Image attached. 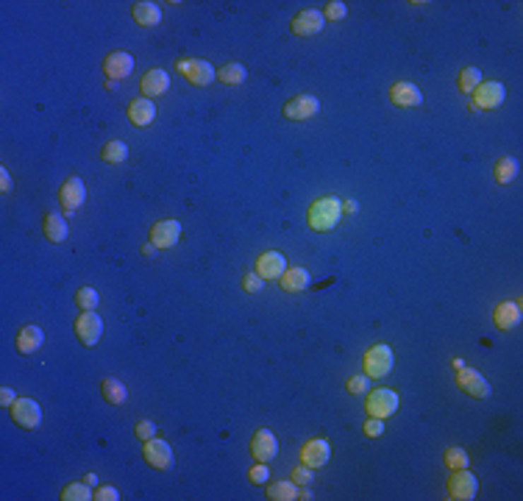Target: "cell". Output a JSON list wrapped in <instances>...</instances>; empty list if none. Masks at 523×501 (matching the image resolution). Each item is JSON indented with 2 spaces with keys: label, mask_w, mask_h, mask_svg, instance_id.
<instances>
[{
  "label": "cell",
  "mask_w": 523,
  "mask_h": 501,
  "mask_svg": "<svg viewBox=\"0 0 523 501\" xmlns=\"http://www.w3.org/2000/svg\"><path fill=\"white\" fill-rule=\"evenodd\" d=\"M95 496L92 490H89L87 482H76V485H67L64 490H61V501H89Z\"/></svg>",
  "instance_id": "d6a6232c"
},
{
  "label": "cell",
  "mask_w": 523,
  "mask_h": 501,
  "mask_svg": "<svg viewBox=\"0 0 523 501\" xmlns=\"http://www.w3.org/2000/svg\"><path fill=\"white\" fill-rule=\"evenodd\" d=\"M8 415L11 420L25 429V432H37L42 426V407L34 401V399H17L11 407H8Z\"/></svg>",
  "instance_id": "3957f363"
},
{
  "label": "cell",
  "mask_w": 523,
  "mask_h": 501,
  "mask_svg": "<svg viewBox=\"0 0 523 501\" xmlns=\"http://www.w3.org/2000/svg\"><path fill=\"white\" fill-rule=\"evenodd\" d=\"M262 287H264V278H262V276L248 273L242 278V290H245V293H262Z\"/></svg>",
  "instance_id": "ab89813d"
},
{
  "label": "cell",
  "mask_w": 523,
  "mask_h": 501,
  "mask_svg": "<svg viewBox=\"0 0 523 501\" xmlns=\"http://www.w3.org/2000/svg\"><path fill=\"white\" fill-rule=\"evenodd\" d=\"M348 14V8H346V3L343 0H331V3H326V11H323V17L326 20H343Z\"/></svg>",
  "instance_id": "d590c367"
},
{
  "label": "cell",
  "mask_w": 523,
  "mask_h": 501,
  "mask_svg": "<svg viewBox=\"0 0 523 501\" xmlns=\"http://www.w3.org/2000/svg\"><path fill=\"white\" fill-rule=\"evenodd\" d=\"M181 237V223L178 220H159L151 228V242L156 248H173Z\"/></svg>",
  "instance_id": "ac0fdd59"
},
{
  "label": "cell",
  "mask_w": 523,
  "mask_h": 501,
  "mask_svg": "<svg viewBox=\"0 0 523 501\" xmlns=\"http://www.w3.org/2000/svg\"><path fill=\"white\" fill-rule=\"evenodd\" d=\"M323 23H326V17H323L320 11L306 8V11H298V14L293 17L290 28H293L295 37H315L317 31H323Z\"/></svg>",
  "instance_id": "9a60e30c"
},
{
  "label": "cell",
  "mask_w": 523,
  "mask_h": 501,
  "mask_svg": "<svg viewBox=\"0 0 523 501\" xmlns=\"http://www.w3.org/2000/svg\"><path fill=\"white\" fill-rule=\"evenodd\" d=\"M471 95H474L476 112H479V109H498V106L507 100V87H504L501 81H481Z\"/></svg>",
  "instance_id": "ba28073f"
},
{
  "label": "cell",
  "mask_w": 523,
  "mask_h": 501,
  "mask_svg": "<svg viewBox=\"0 0 523 501\" xmlns=\"http://www.w3.org/2000/svg\"><path fill=\"white\" fill-rule=\"evenodd\" d=\"M248 479L254 482V485H264L267 479H270V471H267V462H257L251 471H248Z\"/></svg>",
  "instance_id": "8d00e7d4"
},
{
  "label": "cell",
  "mask_w": 523,
  "mask_h": 501,
  "mask_svg": "<svg viewBox=\"0 0 523 501\" xmlns=\"http://www.w3.org/2000/svg\"><path fill=\"white\" fill-rule=\"evenodd\" d=\"M168 87H170V76H168L165 70H159V67L148 70V73L142 76V81H139V92H142V95H148V98L165 95Z\"/></svg>",
  "instance_id": "603a6c76"
},
{
  "label": "cell",
  "mask_w": 523,
  "mask_h": 501,
  "mask_svg": "<svg viewBox=\"0 0 523 501\" xmlns=\"http://www.w3.org/2000/svg\"><path fill=\"white\" fill-rule=\"evenodd\" d=\"M98 293L92 290V287H81L78 293H76V304L81 307V312H95V307H98Z\"/></svg>",
  "instance_id": "836d02e7"
},
{
  "label": "cell",
  "mask_w": 523,
  "mask_h": 501,
  "mask_svg": "<svg viewBox=\"0 0 523 501\" xmlns=\"http://www.w3.org/2000/svg\"><path fill=\"white\" fill-rule=\"evenodd\" d=\"M129 120L134 126H139V129L151 126V123L156 120V106H153V100H151V98H136V100H131Z\"/></svg>",
  "instance_id": "7402d4cb"
},
{
  "label": "cell",
  "mask_w": 523,
  "mask_h": 501,
  "mask_svg": "<svg viewBox=\"0 0 523 501\" xmlns=\"http://www.w3.org/2000/svg\"><path fill=\"white\" fill-rule=\"evenodd\" d=\"M267 499L270 501H295L298 499L295 482H273V485L267 488Z\"/></svg>",
  "instance_id": "4dcf8cb0"
},
{
  "label": "cell",
  "mask_w": 523,
  "mask_h": 501,
  "mask_svg": "<svg viewBox=\"0 0 523 501\" xmlns=\"http://www.w3.org/2000/svg\"><path fill=\"white\" fill-rule=\"evenodd\" d=\"M14 401H17V396H14V390H8V387H3V390H0V404H3V407H11Z\"/></svg>",
  "instance_id": "ee69618b"
},
{
  "label": "cell",
  "mask_w": 523,
  "mask_h": 501,
  "mask_svg": "<svg viewBox=\"0 0 523 501\" xmlns=\"http://www.w3.org/2000/svg\"><path fill=\"white\" fill-rule=\"evenodd\" d=\"M131 70H134V56L126 53V50H112V53L103 59V73H106L109 81L126 78V76H131Z\"/></svg>",
  "instance_id": "5bb4252c"
},
{
  "label": "cell",
  "mask_w": 523,
  "mask_h": 501,
  "mask_svg": "<svg viewBox=\"0 0 523 501\" xmlns=\"http://www.w3.org/2000/svg\"><path fill=\"white\" fill-rule=\"evenodd\" d=\"M365 435H368V437H382V435H384V423H382V418H368V423H365Z\"/></svg>",
  "instance_id": "60d3db41"
},
{
  "label": "cell",
  "mask_w": 523,
  "mask_h": 501,
  "mask_svg": "<svg viewBox=\"0 0 523 501\" xmlns=\"http://www.w3.org/2000/svg\"><path fill=\"white\" fill-rule=\"evenodd\" d=\"M134 432H136L139 440H151V437H156V423L153 420H139Z\"/></svg>",
  "instance_id": "74e56055"
},
{
  "label": "cell",
  "mask_w": 523,
  "mask_h": 501,
  "mask_svg": "<svg viewBox=\"0 0 523 501\" xmlns=\"http://www.w3.org/2000/svg\"><path fill=\"white\" fill-rule=\"evenodd\" d=\"M340 215H343V201L334 198V195H326V198H317V201L309 206L306 223H309L312 231L326 234V231H331V228L340 223Z\"/></svg>",
  "instance_id": "6da1fadb"
},
{
  "label": "cell",
  "mask_w": 523,
  "mask_h": 501,
  "mask_svg": "<svg viewBox=\"0 0 523 501\" xmlns=\"http://www.w3.org/2000/svg\"><path fill=\"white\" fill-rule=\"evenodd\" d=\"M42 228H45V237L50 242H64L67 240V223H64V218L59 212H47Z\"/></svg>",
  "instance_id": "4316f807"
},
{
  "label": "cell",
  "mask_w": 523,
  "mask_h": 501,
  "mask_svg": "<svg viewBox=\"0 0 523 501\" xmlns=\"http://www.w3.org/2000/svg\"><path fill=\"white\" fill-rule=\"evenodd\" d=\"M100 334H103V320L98 312H81V318H76V337L81 346L87 348L98 346Z\"/></svg>",
  "instance_id": "30bf717a"
},
{
  "label": "cell",
  "mask_w": 523,
  "mask_h": 501,
  "mask_svg": "<svg viewBox=\"0 0 523 501\" xmlns=\"http://www.w3.org/2000/svg\"><path fill=\"white\" fill-rule=\"evenodd\" d=\"M100 159H103L106 165H120V162L129 159V145L120 142V139H112V142H106V145L100 148Z\"/></svg>",
  "instance_id": "83f0119b"
},
{
  "label": "cell",
  "mask_w": 523,
  "mask_h": 501,
  "mask_svg": "<svg viewBox=\"0 0 523 501\" xmlns=\"http://www.w3.org/2000/svg\"><path fill=\"white\" fill-rule=\"evenodd\" d=\"M445 468H448V471L468 468V454H465L462 449H448V452H445Z\"/></svg>",
  "instance_id": "e575fe53"
},
{
  "label": "cell",
  "mask_w": 523,
  "mask_h": 501,
  "mask_svg": "<svg viewBox=\"0 0 523 501\" xmlns=\"http://www.w3.org/2000/svg\"><path fill=\"white\" fill-rule=\"evenodd\" d=\"M343 212L353 215V212H356V201H346V204H343Z\"/></svg>",
  "instance_id": "bcb514c9"
},
{
  "label": "cell",
  "mask_w": 523,
  "mask_h": 501,
  "mask_svg": "<svg viewBox=\"0 0 523 501\" xmlns=\"http://www.w3.org/2000/svg\"><path fill=\"white\" fill-rule=\"evenodd\" d=\"M329 456H331V446L323 437L309 440V443H304V449H301V462H304L306 468H323L329 462Z\"/></svg>",
  "instance_id": "e0dca14e"
},
{
  "label": "cell",
  "mask_w": 523,
  "mask_h": 501,
  "mask_svg": "<svg viewBox=\"0 0 523 501\" xmlns=\"http://www.w3.org/2000/svg\"><path fill=\"white\" fill-rule=\"evenodd\" d=\"M251 454L257 462H270L273 456L278 454V443L273 437L270 429H257L254 437H251Z\"/></svg>",
  "instance_id": "2e32d148"
},
{
  "label": "cell",
  "mask_w": 523,
  "mask_h": 501,
  "mask_svg": "<svg viewBox=\"0 0 523 501\" xmlns=\"http://www.w3.org/2000/svg\"><path fill=\"white\" fill-rule=\"evenodd\" d=\"M100 393H103L106 404H112V407H120V404H126V401H129V390H126V384H123L120 379H114V376H106V379L100 382Z\"/></svg>",
  "instance_id": "d4e9b609"
},
{
  "label": "cell",
  "mask_w": 523,
  "mask_h": 501,
  "mask_svg": "<svg viewBox=\"0 0 523 501\" xmlns=\"http://www.w3.org/2000/svg\"><path fill=\"white\" fill-rule=\"evenodd\" d=\"M84 201H87V184L81 182L78 176H70L59 189V204L67 212H76L78 206H84Z\"/></svg>",
  "instance_id": "7c38bea8"
},
{
  "label": "cell",
  "mask_w": 523,
  "mask_h": 501,
  "mask_svg": "<svg viewBox=\"0 0 523 501\" xmlns=\"http://www.w3.org/2000/svg\"><path fill=\"white\" fill-rule=\"evenodd\" d=\"M178 73L189 84H195V87H209L218 78V70L209 61H204V59H181L178 61Z\"/></svg>",
  "instance_id": "277c9868"
},
{
  "label": "cell",
  "mask_w": 523,
  "mask_h": 501,
  "mask_svg": "<svg viewBox=\"0 0 523 501\" xmlns=\"http://www.w3.org/2000/svg\"><path fill=\"white\" fill-rule=\"evenodd\" d=\"M245 78H248V70L240 61H231V64H225V67L218 70V81L220 84H228V87H240Z\"/></svg>",
  "instance_id": "f1b7e54d"
},
{
  "label": "cell",
  "mask_w": 523,
  "mask_h": 501,
  "mask_svg": "<svg viewBox=\"0 0 523 501\" xmlns=\"http://www.w3.org/2000/svg\"><path fill=\"white\" fill-rule=\"evenodd\" d=\"M0 182H3L0 184V187H3V192H8V189H11V176H8L6 170H0Z\"/></svg>",
  "instance_id": "f6af8a7d"
},
{
  "label": "cell",
  "mask_w": 523,
  "mask_h": 501,
  "mask_svg": "<svg viewBox=\"0 0 523 501\" xmlns=\"http://www.w3.org/2000/svg\"><path fill=\"white\" fill-rule=\"evenodd\" d=\"M92 499H98V501H117V499H120V493H117L114 488H106V485H103V488H98V490H95V496H92Z\"/></svg>",
  "instance_id": "b9f144b4"
},
{
  "label": "cell",
  "mask_w": 523,
  "mask_h": 501,
  "mask_svg": "<svg viewBox=\"0 0 523 501\" xmlns=\"http://www.w3.org/2000/svg\"><path fill=\"white\" fill-rule=\"evenodd\" d=\"M298 499L309 501V499H312V493H309V490H306V488H304V490H301V493H298Z\"/></svg>",
  "instance_id": "c3c4849f"
},
{
  "label": "cell",
  "mask_w": 523,
  "mask_h": 501,
  "mask_svg": "<svg viewBox=\"0 0 523 501\" xmlns=\"http://www.w3.org/2000/svg\"><path fill=\"white\" fill-rule=\"evenodd\" d=\"M457 387L462 393H468L471 399H490V393H493L490 382L481 376L479 370H474V367H459L457 370Z\"/></svg>",
  "instance_id": "8992f818"
},
{
  "label": "cell",
  "mask_w": 523,
  "mask_h": 501,
  "mask_svg": "<svg viewBox=\"0 0 523 501\" xmlns=\"http://www.w3.org/2000/svg\"><path fill=\"white\" fill-rule=\"evenodd\" d=\"M284 271H287V259H284V254H278V251H262L259 257H257L254 273L262 276L264 281H270V278H281Z\"/></svg>",
  "instance_id": "8fae6325"
},
{
  "label": "cell",
  "mask_w": 523,
  "mask_h": 501,
  "mask_svg": "<svg viewBox=\"0 0 523 501\" xmlns=\"http://www.w3.org/2000/svg\"><path fill=\"white\" fill-rule=\"evenodd\" d=\"M448 499H457V501H471L476 499V490H479V482L474 473H468V468H459L448 476Z\"/></svg>",
  "instance_id": "5b68a950"
},
{
  "label": "cell",
  "mask_w": 523,
  "mask_h": 501,
  "mask_svg": "<svg viewBox=\"0 0 523 501\" xmlns=\"http://www.w3.org/2000/svg\"><path fill=\"white\" fill-rule=\"evenodd\" d=\"M479 84H481L479 67H465V70L459 73V78H457V87H459V92H465V95H471Z\"/></svg>",
  "instance_id": "1f68e13d"
},
{
  "label": "cell",
  "mask_w": 523,
  "mask_h": 501,
  "mask_svg": "<svg viewBox=\"0 0 523 501\" xmlns=\"http://www.w3.org/2000/svg\"><path fill=\"white\" fill-rule=\"evenodd\" d=\"M45 343V331L40 329V326H23L20 331H17V337H14V346H17V351L20 354H34V351H40Z\"/></svg>",
  "instance_id": "ffe728a7"
},
{
  "label": "cell",
  "mask_w": 523,
  "mask_h": 501,
  "mask_svg": "<svg viewBox=\"0 0 523 501\" xmlns=\"http://www.w3.org/2000/svg\"><path fill=\"white\" fill-rule=\"evenodd\" d=\"M365 410H368L370 418H382V420H384V418L395 415V410H398V396H395L392 390H387V387H379V390L368 393Z\"/></svg>",
  "instance_id": "52a82bcc"
},
{
  "label": "cell",
  "mask_w": 523,
  "mask_h": 501,
  "mask_svg": "<svg viewBox=\"0 0 523 501\" xmlns=\"http://www.w3.org/2000/svg\"><path fill=\"white\" fill-rule=\"evenodd\" d=\"M145 462H148L151 468H156V471H170L175 465L170 443H165V440H159V437L145 440Z\"/></svg>",
  "instance_id": "9c48e42d"
},
{
  "label": "cell",
  "mask_w": 523,
  "mask_h": 501,
  "mask_svg": "<svg viewBox=\"0 0 523 501\" xmlns=\"http://www.w3.org/2000/svg\"><path fill=\"white\" fill-rule=\"evenodd\" d=\"M293 482H295V485H309V482H312V471H309L306 465L295 468V471H293Z\"/></svg>",
  "instance_id": "7bdbcfd3"
},
{
  "label": "cell",
  "mask_w": 523,
  "mask_h": 501,
  "mask_svg": "<svg viewBox=\"0 0 523 501\" xmlns=\"http://www.w3.org/2000/svg\"><path fill=\"white\" fill-rule=\"evenodd\" d=\"M395 365V357H392L390 346H370L362 357V367H365V376L368 379H384Z\"/></svg>",
  "instance_id": "7a4b0ae2"
},
{
  "label": "cell",
  "mask_w": 523,
  "mask_h": 501,
  "mask_svg": "<svg viewBox=\"0 0 523 501\" xmlns=\"http://www.w3.org/2000/svg\"><path fill=\"white\" fill-rule=\"evenodd\" d=\"M390 100L395 106H404V109L421 106L423 103V92L418 90L415 84H409V81H395L390 87Z\"/></svg>",
  "instance_id": "d6986e66"
},
{
  "label": "cell",
  "mask_w": 523,
  "mask_h": 501,
  "mask_svg": "<svg viewBox=\"0 0 523 501\" xmlns=\"http://www.w3.org/2000/svg\"><path fill=\"white\" fill-rule=\"evenodd\" d=\"M493 323H495V329H501V331L515 329V326L521 323V304H518V301H501V304L495 307V312H493Z\"/></svg>",
  "instance_id": "44dd1931"
},
{
  "label": "cell",
  "mask_w": 523,
  "mask_h": 501,
  "mask_svg": "<svg viewBox=\"0 0 523 501\" xmlns=\"http://www.w3.org/2000/svg\"><path fill=\"white\" fill-rule=\"evenodd\" d=\"M346 390H348L351 396L365 393V390H368V376H351L348 382H346Z\"/></svg>",
  "instance_id": "f35d334b"
},
{
  "label": "cell",
  "mask_w": 523,
  "mask_h": 501,
  "mask_svg": "<svg viewBox=\"0 0 523 501\" xmlns=\"http://www.w3.org/2000/svg\"><path fill=\"white\" fill-rule=\"evenodd\" d=\"M142 254H145V257H153V254H156V251H153V242H148V245H142Z\"/></svg>",
  "instance_id": "7dc6e473"
},
{
  "label": "cell",
  "mask_w": 523,
  "mask_h": 501,
  "mask_svg": "<svg viewBox=\"0 0 523 501\" xmlns=\"http://www.w3.org/2000/svg\"><path fill=\"white\" fill-rule=\"evenodd\" d=\"M131 14H134L136 25H142V28H153V25H159V23H162V8H159L156 3H148V0L134 3Z\"/></svg>",
  "instance_id": "cb8c5ba5"
},
{
  "label": "cell",
  "mask_w": 523,
  "mask_h": 501,
  "mask_svg": "<svg viewBox=\"0 0 523 501\" xmlns=\"http://www.w3.org/2000/svg\"><path fill=\"white\" fill-rule=\"evenodd\" d=\"M493 176H495V182L504 184V187H507V184H512L515 182V176H518V159H512V156L498 159V162H495Z\"/></svg>",
  "instance_id": "f546056e"
},
{
  "label": "cell",
  "mask_w": 523,
  "mask_h": 501,
  "mask_svg": "<svg viewBox=\"0 0 523 501\" xmlns=\"http://www.w3.org/2000/svg\"><path fill=\"white\" fill-rule=\"evenodd\" d=\"M278 284H281L284 293H304L306 287H309V273H306L304 268H287L284 276L278 278Z\"/></svg>",
  "instance_id": "484cf974"
},
{
  "label": "cell",
  "mask_w": 523,
  "mask_h": 501,
  "mask_svg": "<svg viewBox=\"0 0 523 501\" xmlns=\"http://www.w3.org/2000/svg\"><path fill=\"white\" fill-rule=\"evenodd\" d=\"M320 112V100L315 98V95H298V98H293L290 103H284V117L287 120H309V117H315Z\"/></svg>",
  "instance_id": "4fadbf2b"
},
{
  "label": "cell",
  "mask_w": 523,
  "mask_h": 501,
  "mask_svg": "<svg viewBox=\"0 0 523 501\" xmlns=\"http://www.w3.org/2000/svg\"><path fill=\"white\" fill-rule=\"evenodd\" d=\"M451 365H454V367H457V370H459V367H465V363H462V360H459V357H457V360H451Z\"/></svg>",
  "instance_id": "681fc988"
}]
</instances>
